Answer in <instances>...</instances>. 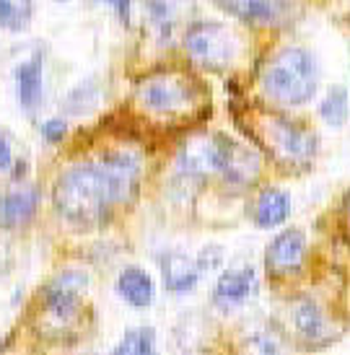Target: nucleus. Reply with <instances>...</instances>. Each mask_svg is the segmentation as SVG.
<instances>
[{
	"label": "nucleus",
	"mask_w": 350,
	"mask_h": 355,
	"mask_svg": "<svg viewBox=\"0 0 350 355\" xmlns=\"http://www.w3.org/2000/svg\"><path fill=\"white\" fill-rule=\"evenodd\" d=\"M52 200L58 213L73 226H96L117 205L99 161L76 164L68 171H62Z\"/></svg>",
	"instance_id": "nucleus-1"
},
{
	"label": "nucleus",
	"mask_w": 350,
	"mask_h": 355,
	"mask_svg": "<svg viewBox=\"0 0 350 355\" xmlns=\"http://www.w3.org/2000/svg\"><path fill=\"white\" fill-rule=\"evenodd\" d=\"M260 83L265 96L280 107H304L317 94V60L304 47H283L265 65Z\"/></svg>",
	"instance_id": "nucleus-2"
},
{
	"label": "nucleus",
	"mask_w": 350,
	"mask_h": 355,
	"mask_svg": "<svg viewBox=\"0 0 350 355\" xmlns=\"http://www.w3.org/2000/svg\"><path fill=\"white\" fill-rule=\"evenodd\" d=\"M184 50L198 65L213 70L229 68L231 62H236L241 52V42L236 31L223 26V24H195L184 34Z\"/></svg>",
	"instance_id": "nucleus-3"
},
{
	"label": "nucleus",
	"mask_w": 350,
	"mask_h": 355,
	"mask_svg": "<svg viewBox=\"0 0 350 355\" xmlns=\"http://www.w3.org/2000/svg\"><path fill=\"white\" fill-rule=\"evenodd\" d=\"M265 140L275 156L283 161V164H290V166H304L309 164L311 158L317 156V135L306 130L304 125L293 122V119L286 117H272L265 119Z\"/></svg>",
	"instance_id": "nucleus-4"
},
{
	"label": "nucleus",
	"mask_w": 350,
	"mask_h": 355,
	"mask_svg": "<svg viewBox=\"0 0 350 355\" xmlns=\"http://www.w3.org/2000/svg\"><path fill=\"white\" fill-rule=\"evenodd\" d=\"M234 140L229 135H195L180 153V168L190 177H223Z\"/></svg>",
	"instance_id": "nucleus-5"
},
{
	"label": "nucleus",
	"mask_w": 350,
	"mask_h": 355,
	"mask_svg": "<svg viewBox=\"0 0 350 355\" xmlns=\"http://www.w3.org/2000/svg\"><path fill=\"white\" fill-rule=\"evenodd\" d=\"M138 99L153 114H177L192 104V83L180 73H153L138 86Z\"/></svg>",
	"instance_id": "nucleus-6"
},
{
	"label": "nucleus",
	"mask_w": 350,
	"mask_h": 355,
	"mask_svg": "<svg viewBox=\"0 0 350 355\" xmlns=\"http://www.w3.org/2000/svg\"><path fill=\"white\" fill-rule=\"evenodd\" d=\"M89 286V275L80 270H65L44 288V314L58 324H70L80 311V296Z\"/></svg>",
	"instance_id": "nucleus-7"
},
{
	"label": "nucleus",
	"mask_w": 350,
	"mask_h": 355,
	"mask_svg": "<svg viewBox=\"0 0 350 355\" xmlns=\"http://www.w3.org/2000/svg\"><path fill=\"white\" fill-rule=\"evenodd\" d=\"M288 324L293 335L309 347H324L338 337L332 319L324 314V309L314 298H296L290 304Z\"/></svg>",
	"instance_id": "nucleus-8"
},
{
	"label": "nucleus",
	"mask_w": 350,
	"mask_h": 355,
	"mask_svg": "<svg viewBox=\"0 0 350 355\" xmlns=\"http://www.w3.org/2000/svg\"><path fill=\"white\" fill-rule=\"evenodd\" d=\"M99 166L110 182L112 198L117 205L135 198L140 184V158L132 150H110L99 158Z\"/></svg>",
	"instance_id": "nucleus-9"
},
{
	"label": "nucleus",
	"mask_w": 350,
	"mask_h": 355,
	"mask_svg": "<svg viewBox=\"0 0 350 355\" xmlns=\"http://www.w3.org/2000/svg\"><path fill=\"white\" fill-rule=\"evenodd\" d=\"M306 259V236L299 228H286L268 244L265 252V267L275 277L296 275Z\"/></svg>",
	"instance_id": "nucleus-10"
},
{
	"label": "nucleus",
	"mask_w": 350,
	"mask_h": 355,
	"mask_svg": "<svg viewBox=\"0 0 350 355\" xmlns=\"http://www.w3.org/2000/svg\"><path fill=\"white\" fill-rule=\"evenodd\" d=\"M254 286H257V272L252 267H231L226 272H220V277L216 280L213 304L218 306L220 311H231L250 301Z\"/></svg>",
	"instance_id": "nucleus-11"
},
{
	"label": "nucleus",
	"mask_w": 350,
	"mask_h": 355,
	"mask_svg": "<svg viewBox=\"0 0 350 355\" xmlns=\"http://www.w3.org/2000/svg\"><path fill=\"white\" fill-rule=\"evenodd\" d=\"M161 275H164V286L171 293H190L192 288L200 280V267L198 259L184 252H169L161 259Z\"/></svg>",
	"instance_id": "nucleus-12"
},
{
	"label": "nucleus",
	"mask_w": 350,
	"mask_h": 355,
	"mask_svg": "<svg viewBox=\"0 0 350 355\" xmlns=\"http://www.w3.org/2000/svg\"><path fill=\"white\" fill-rule=\"evenodd\" d=\"M40 205V192L34 187L13 189L0 198V226L3 228H19L26 226Z\"/></svg>",
	"instance_id": "nucleus-13"
},
{
	"label": "nucleus",
	"mask_w": 350,
	"mask_h": 355,
	"mask_svg": "<svg viewBox=\"0 0 350 355\" xmlns=\"http://www.w3.org/2000/svg\"><path fill=\"white\" fill-rule=\"evenodd\" d=\"M213 3L247 24H272L288 6V0H213Z\"/></svg>",
	"instance_id": "nucleus-14"
},
{
	"label": "nucleus",
	"mask_w": 350,
	"mask_h": 355,
	"mask_svg": "<svg viewBox=\"0 0 350 355\" xmlns=\"http://www.w3.org/2000/svg\"><path fill=\"white\" fill-rule=\"evenodd\" d=\"M117 293L132 309H148L153 304V296H156V286H153V277L143 267L132 265L125 267L117 277Z\"/></svg>",
	"instance_id": "nucleus-15"
},
{
	"label": "nucleus",
	"mask_w": 350,
	"mask_h": 355,
	"mask_svg": "<svg viewBox=\"0 0 350 355\" xmlns=\"http://www.w3.org/2000/svg\"><path fill=\"white\" fill-rule=\"evenodd\" d=\"M290 218V195L278 187H268L260 192L254 202V223L260 228H278Z\"/></svg>",
	"instance_id": "nucleus-16"
},
{
	"label": "nucleus",
	"mask_w": 350,
	"mask_h": 355,
	"mask_svg": "<svg viewBox=\"0 0 350 355\" xmlns=\"http://www.w3.org/2000/svg\"><path fill=\"white\" fill-rule=\"evenodd\" d=\"M16 83H19V101L29 114H34L44 96V78H42V60L31 58L16 70Z\"/></svg>",
	"instance_id": "nucleus-17"
},
{
	"label": "nucleus",
	"mask_w": 350,
	"mask_h": 355,
	"mask_svg": "<svg viewBox=\"0 0 350 355\" xmlns=\"http://www.w3.org/2000/svg\"><path fill=\"white\" fill-rule=\"evenodd\" d=\"M34 0H0V26L6 31L29 29Z\"/></svg>",
	"instance_id": "nucleus-18"
},
{
	"label": "nucleus",
	"mask_w": 350,
	"mask_h": 355,
	"mask_svg": "<svg viewBox=\"0 0 350 355\" xmlns=\"http://www.w3.org/2000/svg\"><path fill=\"white\" fill-rule=\"evenodd\" d=\"M112 355H156V332L150 327L128 329Z\"/></svg>",
	"instance_id": "nucleus-19"
},
{
	"label": "nucleus",
	"mask_w": 350,
	"mask_h": 355,
	"mask_svg": "<svg viewBox=\"0 0 350 355\" xmlns=\"http://www.w3.org/2000/svg\"><path fill=\"white\" fill-rule=\"evenodd\" d=\"M244 353L247 355H288L286 345L278 332L268 327H254L250 335L244 337Z\"/></svg>",
	"instance_id": "nucleus-20"
},
{
	"label": "nucleus",
	"mask_w": 350,
	"mask_h": 355,
	"mask_svg": "<svg viewBox=\"0 0 350 355\" xmlns=\"http://www.w3.org/2000/svg\"><path fill=\"white\" fill-rule=\"evenodd\" d=\"M348 91L342 86H332L327 91V96L320 104V117L330 125V128H342L348 122Z\"/></svg>",
	"instance_id": "nucleus-21"
},
{
	"label": "nucleus",
	"mask_w": 350,
	"mask_h": 355,
	"mask_svg": "<svg viewBox=\"0 0 350 355\" xmlns=\"http://www.w3.org/2000/svg\"><path fill=\"white\" fill-rule=\"evenodd\" d=\"M65 132H68V125L62 122V119H47L44 125H42V135L47 143H60L65 138Z\"/></svg>",
	"instance_id": "nucleus-22"
},
{
	"label": "nucleus",
	"mask_w": 350,
	"mask_h": 355,
	"mask_svg": "<svg viewBox=\"0 0 350 355\" xmlns=\"http://www.w3.org/2000/svg\"><path fill=\"white\" fill-rule=\"evenodd\" d=\"M10 164H13V153H10L8 140L0 138V171H8Z\"/></svg>",
	"instance_id": "nucleus-23"
},
{
	"label": "nucleus",
	"mask_w": 350,
	"mask_h": 355,
	"mask_svg": "<svg viewBox=\"0 0 350 355\" xmlns=\"http://www.w3.org/2000/svg\"><path fill=\"white\" fill-rule=\"evenodd\" d=\"M107 6H112V8L120 13L122 19L128 21V16H130V6H132V0H104Z\"/></svg>",
	"instance_id": "nucleus-24"
},
{
	"label": "nucleus",
	"mask_w": 350,
	"mask_h": 355,
	"mask_svg": "<svg viewBox=\"0 0 350 355\" xmlns=\"http://www.w3.org/2000/svg\"><path fill=\"white\" fill-rule=\"evenodd\" d=\"M345 216H348V226H350V195H348V200H345Z\"/></svg>",
	"instance_id": "nucleus-25"
},
{
	"label": "nucleus",
	"mask_w": 350,
	"mask_h": 355,
	"mask_svg": "<svg viewBox=\"0 0 350 355\" xmlns=\"http://www.w3.org/2000/svg\"><path fill=\"white\" fill-rule=\"evenodd\" d=\"M58 3H65V0H58Z\"/></svg>",
	"instance_id": "nucleus-26"
}]
</instances>
